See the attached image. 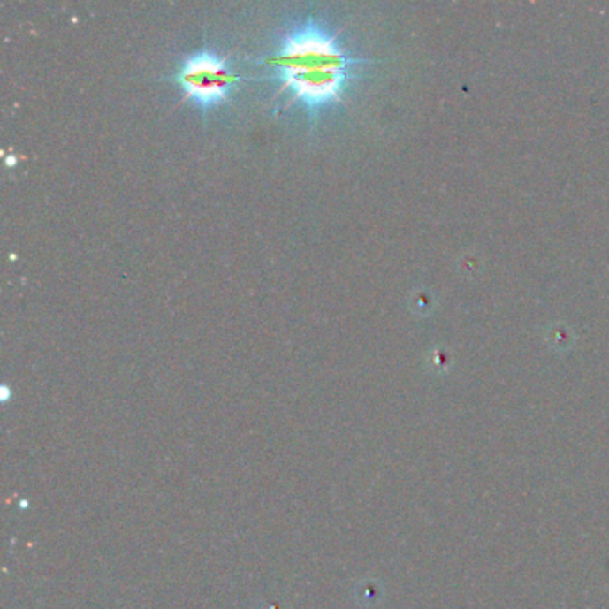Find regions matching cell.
I'll use <instances>...</instances> for the list:
<instances>
[{"mask_svg":"<svg viewBox=\"0 0 609 609\" xmlns=\"http://www.w3.org/2000/svg\"><path fill=\"white\" fill-rule=\"evenodd\" d=\"M263 63L290 94V103L302 104L315 117L341 101L360 59L349 54L332 31L309 17L288 29Z\"/></svg>","mask_w":609,"mask_h":609,"instance_id":"cell-1","label":"cell"},{"mask_svg":"<svg viewBox=\"0 0 609 609\" xmlns=\"http://www.w3.org/2000/svg\"><path fill=\"white\" fill-rule=\"evenodd\" d=\"M173 79L188 101L208 110L231 97L240 75L224 56L213 50H199L183 59Z\"/></svg>","mask_w":609,"mask_h":609,"instance_id":"cell-2","label":"cell"}]
</instances>
